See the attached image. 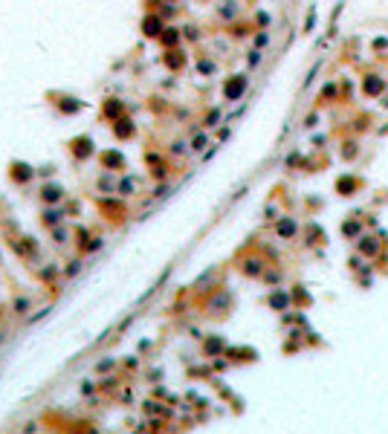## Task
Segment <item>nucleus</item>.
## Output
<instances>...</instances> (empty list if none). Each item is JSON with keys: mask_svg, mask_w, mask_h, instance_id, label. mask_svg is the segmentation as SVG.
I'll return each instance as SVG.
<instances>
[{"mask_svg": "<svg viewBox=\"0 0 388 434\" xmlns=\"http://www.w3.org/2000/svg\"><path fill=\"white\" fill-rule=\"evenodd\" d=\"M243 84H246V81H243V75H238V81L226 87V96H229V98H235V96H238L241 90H243Z\"/></svg>", "mask_w": 388, "mask_h": 434, "instance_id": "obj_1", "label": "nucleus"}]
</instances>
